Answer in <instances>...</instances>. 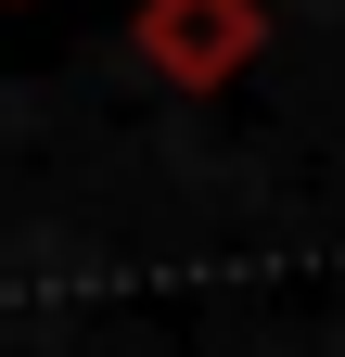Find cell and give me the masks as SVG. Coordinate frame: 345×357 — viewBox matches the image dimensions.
Listing matches in <instances>:
<instances>
[{
    "label": "cell",
    "instance_id": "6da1fadb",
    "mask_svg": "<svg viewBox=\"0 0 345 357\" xmlns=\"http://www.w3.org/2000/svg\"><path fill=\"white\" fill-rule=\"evenodd\" d=\"M128 52L166 89H230L269 52V0H141V13H128Z\"/></svg>",
    "mask_w": 345,
    "mask_h": 357
}]
</instances>
